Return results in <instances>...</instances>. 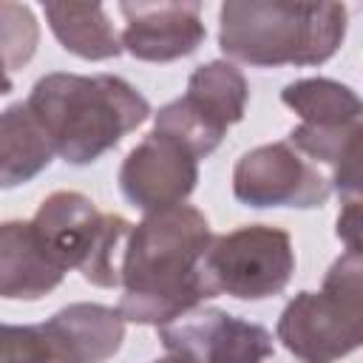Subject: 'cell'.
I'll return each mask as SVG.
<instances>
[{
    "label": "cell",
    "mask_w": 363,
    "mask_h": 363,
    "mask_svg": "<svg viewBox=\"0 0 363 363\" xmlns=\"http://www.w3.org/2000/svg\"><path fill=\"white\" fill-rule=\"evenodd\" d=\"M210 238V221L193 204L145 213L130 227L122 264L116 309L125 323L162 326L199 309L210 298L199 272Z\"/></svg>",
    "instance_id": "obj_1"
},
{
    "label": "cell",
    "mask_w": 363,
    "mask_h": 363,
    "mask_svg": "<svg viewBox=\"0 0 363 363\" xmlns=\"http://www.w3.org/2000/svg\"><path fill=\"white\" fill-rule=\"evenodd\" d=\"M57 159L85 167L113 150L130 130L147 122V96L116 74L51 71L26 99Z\"/></svg>",
    "instance_id": "obj_2"
},
{
    "label": "cell",
    "mask_w": 363,
    "mask_h": 363,
    "mask_svg": "<svg viewBox=\"0 0 363 363\" xmlns=\"http://www.w3.org/2000/svg\"><path fill=\"white\" fill-rule=\"evenodd\" d=\"M349 28L343 3L227 0L218 9V48L233 65L312 68L332 60Z\"/></svg>",
    "instance_id": "obj_3"
},
{
    "label": "cell",
    "mask_w": 363,
    "mask_h": 363,
    "mask_svg": "<svg viewBox=\"0 0 363 363\" xmlns=\"http://www.w3.org/2000/svg\"><path fill=\"white\" fill-rule=\"evenodd\" d=\"M275 340L298 363H340L363 343V255L343 250L318 292H298L281 312Z\"/></svg>",
    "instance_id": "obj_4"
},
{
    "label": "cell",
    "mask_w": 363,
    "mask_h": 363,
    "mask_svg": "<svg viewBox=\"0 0 363 363\" xmlns=\"http://www.w3.org/2000/svg\"><path fill=\"white\" fill-rule=\"evenodd\" d=\"M45 252L65 269L79 272L99 289L122 286V264L130 221L119 213H102L79 190H57L43 199L28 218Z\"/></svg>",
    "instance_id": "obj_5"
},
{
    "label": "cell",
    "mask_w": 363,
    "mask_h": 363,
    "mask_svg": "<svg viewBox=\"0 0 363 363\" xmlns=\"http://www.w3.org/2000/svg\"><path fill=\"white\" fill-rule=\"evenodd\" d=\"M199 272L210 298L267 301L289 286L295 275V247L281 227L244 224L210 238Z\"/></svg>",
    "instance_id": "obj_6"
},
{
    "label": "cell",
    "mask_w": 363,
    "mask_h": 363,
    "mask_svg": "<svg viewBox=\"0 0 363 363\" xmlns=\"http://www.w3.org/2000/svg\"><path fill=\"white\" fill-rule=\"evenodd\" d=\"M250 102V82L244 71L227 60L196 65L187 91L162 105L153 116V130L184 145L196 159H207L233 125L244 119Z\"/></svg>",
    "instance_id": "obj_7"
},
{
    "label": "cell",
    "mask_w": 363,
    "mask_h": 363,
    "mask_svg": "<svg viewBox=\"0 0 363 363\" xmlns=\"http://www.w3.org/2000/svg\"><path fill=\"white\" fill-rule=\"evenodd\" d=\"M233 196L252 210H315L329 201L332 182L286 139H278L241 153L233 167Z\"/></svg>",
    "instance_id": "obj_8"
},
{
    "label": "cell",
    "mask_w": 363,
    "mask_h": 363,
    "mask_svg": "<svg viewBox=\"0 0 363 363\" xmlns=\"http://www.w3.org/2000/svg\"><path fill=\"white\" fill-rule=\"evenodd\" d=\"M156 335L164 352L184 363H267L275 354V340L267 326L216 306H199L162 323Z\"/></svg>",
    "instance_id": "obj_9"
},
{
    "label": "cell",
    "mask_w": 363,
    "mask_h": 363,
    "mask_svg": "<svg viewBox=\"0 0 363 363\" xmlns=\"http://www.w3.org/2000/svg\"><path fill=\"white\" fill-rule=\"evenodd\" d=\"M119 190L142 213L184 204L199 184V159L170 136L150 130L119 164Z\"/></svg>",
    "instance_id": "obj_10"
},
{
    "label": "cell",
    "mask_w": 363,
    "mask_h": 363,
    "mask_svg": "<svg viewBox=\"0 0 363 363\" xmlns=\"http://www.w3.org/2000/svg\"><path fill=\"white\" fill-rule=\"evenodd\" d=\"M119 14L125 17L119 31L122 51L142 62H176L196 54L207 40L201 3H119Z\"/></svg>",
    "instance_id": "obj_11"
},
{
    "label": "cell",
    "mask_w": 363,
    "mask_h": 363,
    "mask_svg": "<svg viewBox=\"0 0 363 363\" xmlns=\"http://www.w3.org/2000/svg\"><path fill=\"white\" fill-rule=\"evenodd\" d=\"M65 269L45 252L31 221H0V298L40 301L65 281Z\"/></svg>",
    "instance_id": "obj_12"
},
{
    "label": "cell",
    "mask_w": 363,
    "mask_h": 363,
    "mask_svg": "<svg viewBox=\"0 0 363 363\" xmlns=\"http://www.w3.org/2000/svg\"><path fill=\"white\" fill-rule=\"evenodd\" d=\"M74 363H105L125 340V318L105 303H68L43 320Z\"/></svg>",
    "instance_id": "obj_13"
},
{
    "label": "cell",
    "mask_w": 363,
    "mask_h": 363,
    "mask_svg": "<svg viewBox=\"0 0 363 363\" xmlns=\"http://www.w3.org/2000/svg\"><path fill=\"white\" fill-rule=\"evenodd\" d=\"M54 159V145L26 102L0 111V190L34 182Z\"/></svg>",
    "instance_id": "obj_14"
},
{
    "label": "cell",
    "mask_w": 363,
    "mask_h": 363,
    "mask_svg": "<svg viewBox=\"0 0 363 363\" xmlns=\"http://www.w3.org/2000/svg\"><path fill=\"white\" fill-rule=\"evenodd\" d=\"M286 142L315 167H326L332 193H340L343 201L360 199V122L340 128L295 125Z\"/></svg>",
    "instance_id": "obj_15"
},
{
    "label": "cell",
    "mask_w": 363,
    "mask_h": 363,
    "mask_svg": "<svg viewBox=\"0 0 363 363\" xmlns=\"http://www.w3.org/2000/svg\"><path fill=\"white\" fill-rule=\"evenodd\" d=\"M43 14L62 51L88 62H105L122 54L119 31L102 3H43Z\"/></svg>",
    "instance_id": "obj_16"
},
{
    "label": "cell",
    "mask_w": 363,
    "mask_h": 363,
    "mask_svg": "<svg viewBox=\"0 0 363 363\" xmlns=\"http://www.w3.org/2000/svg\"><path fill=\"white\" fill-rule=\"evenodd\" d=\"M281 102L301 116V125H315V128L357 125L363 113L354 88L329 77H303L286 82L281 91Z\"/></svg>",
    "instance_id": "obj_17"
},
{
    "label": "cell",
    "mask_w": 363,
    "mask_h": 363,
    "mask_svg": "<svg viewBox=\"0 0 363 363\" xmlns=\"http://www.w3.org/2000/svg\"><path fill=\"white\" fill-rule=\"evenodd\" d=\"M40 45V23L26 3L0 0V54L9 74L23 71Z\"/></svg>",
    "instance_id": "obj_18"
},
{
    "label": "cell",
    "mask_w": 363,
    "mask_h": 363,
    "mask_svg": "<svg viewBox=\"0 0 363 363\" xmlns=\"http://www.w3.org/2000/svg\"><path fill=\"white\" fill-rule=\"evenodd\" d=\"M0 363H74L45 323H0Z\"/></svg>",
    "instance_id": "obj_19"
},
{
    "label": "cell",
    "mask_w": 363,
    "mask_h": 363,
    "mask_svg": "<svg viewBox=\"0 0 363 363\" xmlns=\"http://www.w3.org/2000/svg\"><path fill=\"white\" fill-rule=\"evenodd\" d=\"M337 238L346 244V250H360V199L343 201V210L337 216Z\"/></svg>",
    "instance_id": "obj_20"
},
{
    "label": "cell",
    "mask_w": 363,
    "mask_h": 363,
    "mask_svg": "<svg viewBox=\"0 0 363 363\" xmlns=\"http://www.w3.org/2000/svg\"><path fill=\"white\" fill-rule=\"evenodd\" d=\"M11 91H14V79H11V74L6 68V60L0 54V96H9Z\"/></svg>",
    "instance_id": "obj_21"
},
{
    "label": "cell",
    "mask_w": 363,
    "mask_h": 363,
    "mask_svg": "<svg viewBox=\"0 0 363 363\" xmlns=\"http://www.w3.org/2000/svg\"><path fill=\"white\" fill-rule=\"evenodd\" d=\"M153 363H184V360L176 357V354H164V357H159V360H153Z\"/></svg>",
    "instance_id": "obj_22"
}]
</instances>
